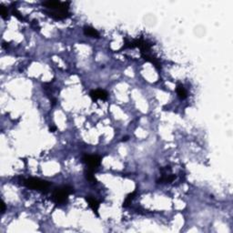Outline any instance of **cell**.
Listing matches in <instances>:
<instances>
[{
	"instance_id": "cell-1",
	"label": "cell",
	"mask_w": 233,
	"mask_h": 233,
	"mask_svg": "<svg viewBox=\"0 0 233 233\" xmlns=\"http://www.w3.org/2000/svg\"><path fill=\"white\" fill-rule=\"evenodd\" d=\"M73 193V189L69 186H64L62 188L57 189L53 193V200L57 204H63L67 201L68 196Z\"/></svg>"
},
{
	"instance_id": "cell-2",
	"label": "cell",
	"mask_w": 233,
	"mask_h": 233,
	"mask_svg": "<svg viewBox=\"0 0 233 233\" xmlns=\"http://www.w3.org/2000/svg\"><path fill=\"white\" fill-rule=\"evenodd\" d=\"M25 186L27 187L30 190H46L50 186V183L47 180H43L40 179L31 178L28 179H26L24 182Z\"/></svg>"
},
{
	"instance_id": "cell-3",
	"label": "cell",
	"mask_w": 233,
	"mask_h": 233,
	"mask_svg": "<svg viewBox=\"0 0 233 233\" xmlns=\"http://www.w3.org/2000/svg\"><path fill=\"white\" fill-rule=\"evenodd\" d=\"M83 161L89 165V168H92V169H97L101 162V157L98 156V155H84L83 156Z\"/></svg>"
},
{
	"instance_id": "cell-4",
	"label": "cell",
	"mask_w": 233,
	"mask_h": 233,
	"mask_svg": "<svg viewBox=\"0 0 233 233\" xmlns=\"http://www.w3.org/2000/svg\"><path fill=\"white\" fill-rule=\"evenodd\" d=\"M141 55H142V57L144 58V60L152 63L158 70H160V69H161V64H160L159 60H158L155 56L149 55L148 53H141Z\"/></svg>"
},
{
	"instance_id": "cell-5",
	"label": "cell",
	"mask_w": 233,
	"mask_h": 233,
	"mask_svg": "<svg viewBox=\"0 0 233 233\" xmlns=\"http://www.w3.org/2000/svg\"><path fill=\"white\" fill-rule=\"evenodd\" d=\"M89 95H90L91 99H92L94 101L97 100V99H103V100H105V99H108V96H109L108 93H107V91L102 90V89L92 90V91H90Z\"/></svg>"
},
{
	"instance_id": "cell-6",
	"label": "cell",
	"mask_w": 233,
	"mask_h": 233,
	"mask_svg": "<svg viewBox=\"0 0 233 233\" xmlns=\"http://www.w3.org/2000/svg\"><path fill=\"white\" fill-rule=\"evenodd\" d=\"M83 32L87 37H95V38H99V33L93 28L92 26H85L83 27Z\"/></svg>"
},
{
	"instance_id": "cell-7",
	"label": "cell",
	"mask_w": 233,
	"mask_h": 233,
	"mask_svg": "<svg viewBox=\"0 0 233 233\" xmlns=\"http://www.w3.org/2000/svg\"><path fill=\"white\" fill-rule=\"evenodd\" d=\"M86 200L88 201L89 207L93 210V211L97 215H99L98 211H99V202L96 199H94L92 197H86Z\"/></svg>"
},
{
	"instance_id": "cell-8",
	"label": "cell",
	"mask_w": 233,
	"mask_h": 233,
	"mask_svg": "<svg viewBox=\"0 0 233 233\" xmlns=\"http://www.w3.org/2000/svg\"><path fill=\"white\" fill-rule=\"evenodd\" d=\"M96 171V169H92V168H89L88 170L86 171L85 175H86V179L87 180L90 181V182H94L96 181V178L94 176V172Z\"/></svg>"
},
{
	"instance_id": "cell-9",
	"label": "cell",
	"mask_w": 233,
	"mask_h": 233,
	"mask_svg": "<svg viewBox=\"0 0 233 233\" xmlns=\"http://www.w3.org/2000/svg\"><path fill=\"white\" fill-rule=\"evenodd\" d=\"M176 90H177V94H178V96L180 99H185L187 98V91H186L185 88L182 85L178 86Z\"/></svg>"
},
{
	"instance_id": "cell-10",
	"label": "cell",
	"mask_w": 233,
	"mask_h": 233,
	"mask_svg": "<svg viewBox=\"0 0 233 233\" xmlns=\"http://www.w3.org/2000/svg\"><path fill=\"white\" fill-rule=\"evenodd\" d=\"M136 194H137V191H136V190H135V191H133L132 193L128 194V195L127 196V198H126V200H125L124 203H123V207L127 208V206L131 203V201H132V200L135 198Z\"/></svg>"
},
{
	"instance_id": "cell-11",
	"label": "cell",
	"mask_w": 233,
	"mask_h": 233,
	"mask_svg": "<svg viewBox=\"0 0 233 233\" xmlns=\"http://www.w3.org/2000/svg\"><path fill=\"white\" fill-rule=\"evenodd\" d=\"M12 15L13 16H15L17 19H19V20H24V17H23V16L20 14V12L16 8V7H12Z\"/></svg>"
},
{
	"instance_id": "cell-12",
	"label": "cell",
	"mask_w": 233,
	"mask_h": 233,
	"mask_svg": "<svg viewBox=\"0 0 233 233\" xmlns=\"http://www.w3.org/2000/svg\"><path fill=\"white\" fill-rule=\"evenodd\" d=\"M1 7H0V9H1V16H2V18H4V19H6L7 18V9L4 6V5H0Z\"/></svg>"
},
{
	"instance_id": "cell-13",
	"label": "cell",
	"mask_w": 233,
	"mask_h": 233,
	"mask_svg": "<svg viewBox=\"0 0 233 233\" xmlns=\"http://www.w3.org/2000/svg\"><path fill=\"white\" fill-rule=\"evenodd\" d=\"M31 26H32V27H33L35 30H37V29H39V28H40V26H39V25H38V21H37V20H34V21H33V23L31 24Z\"/></svg>"
},
{
	"instance_id": "cell-14",
	"label": "cell",
	"mask_w": 233,
	"mask_h": 233,
	"mask_svg": "<svg viewBox=\"0 0 233 233\" xmlns=\"http://www.w3.org/2000/svg\"><path fill=\"white\" fill-rule=\"evenodd\" d=\"M1 206H2L1 211H2V213H4V212L5 211V202H4V201H2V204H1Z\"/></svg>"
},
{
	"instance_id": "cell-15",
	"label": "cell",
	"mask_w": 233,
	"mask_h": 233,
	"mask_svg": "<svg viewBox=\"0 0 233 233\" xmlns=\"http://www.w3.org/2000/svg\"><path fill=\"white\" fill-rule=\"evenodd\" d=\"M49 130H50V132H54L55 130H56V127H54V126H52V127H50V128H49Z\"/></svg>"
},
{
	"instance_id": "cell-16",
	"label": "cell",
	"mask_w": 233,
	"mask_h": 233,
	"mask_svg": "<svg viewBox=\"0 0 233 233\" xmlns=\"http://www.w3.org/2000/svg\"><path fill=\"white\" fill-rule=\"evenodd\" d=\"M127 139H128V137H123L122 141H127Z\"/></svg>"
}]
</instances>
